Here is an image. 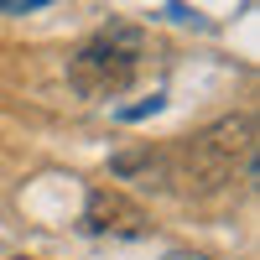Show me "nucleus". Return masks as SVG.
Listing matches in <instances>:
<instances>
[{
    "label": "nucleus",
    "instance_id": "1",
    "mask_svg": "<svg viewBox=\"0 0 260 260\" xmlns=\"http://www.w3.org/2000/svg\"><path fill=\"white\" fill-rule=\"evenodd\" d=\"M255 151H260L255 115H224V120L203 125L198 136H187L172 151V187L192 192V198L224 192L234 177H250L255 172Z\"/></svg>",
    "mask_w": 260,
    "mask_h": 260
},
{
    "label": "nucleus",
    "instance_id": "2",
    "mask_svg": "<svg viewBox=\"0 0 260 260\" xmlns=\"http://www.w3.org/2000/svg\"><path fill=\"white\" fill-rule=\"evenodd\" d=\"M146 57H151V37L136 21H110V26H99L94 37H83L73 47L68 83L83 99H115L141 78Z\"/></svg>",
    "mask_w": 260,
    "mask_h": 260
},
{
    "label": "nucleus",
    "instance_id": "3",
    "mask_svg": "<svg viewBox=\"0 0 260 260\" xmlns=\"http://www.w3.org/2000/svg\"><path fill=\"white\" fill-rule=\"evenodd\" d=\"M83 229L110 234V240H141L151 224H146V208L136 198H125L120 187H94L89 203H83Z\"/></svg>",
    "mask_w": 260,
    "mask_h": 260
},
{
    "label": "nucleus",
    "instance_id": "4",
    "mask_svg": "<svg viewBox=\"0 0 260 260\" xmlns=\"http://www.w3.org/2000/svg\"><path fill=\"white\" fill-rule=\"evenodd\" d=\"M110 172L125 177V182H141V187H172V151H167V146H130V151H115Z\"/></svg>",
    "mask_w": 260,
    "mask_h": 260
},
{
    "label": "nucleus",
    "instance_id": "5",
    "mask_svg": "<svg viewBox=\"0 0 260 260\" xmlns=\"http://www.w3.org/2000/svg\"><path fill=\"white\" fill-rule=\"evenodd\" d=\"M42 6H52V0H0V11H11V16H26V11H42Z\"/></svg>",
    "mask_w": 260,
    "mask_h": 260
},
{
    "label": "nucleus",
    "instance_id": "6",
    "mask_svg": "<svg viewBox=\"0 0 260 260\" xmlns=\"http://www.w3.org/2000/svg\"><path fill=\"white\" fill-rule=\"evenodd\" d=\"M161 260H208V255H198V250H167Z\"/></svg>",
    "mask_w": 260,
    "mask_h": 260
},
{
    "label": "nucleus",
    "instance_id": "7",
    "mask_svg": "<svg viewBox=\"0 0 260 260\" xmlns=\"http://www.w3.org/2000/svg\"><path fill=\"white\" fill-rule=\"evenodd\" d=\"M16 260H31V255H16Z\"/></svg>",
    "mask_w": 260,
    "mask_h": 260
}]
</instances>
